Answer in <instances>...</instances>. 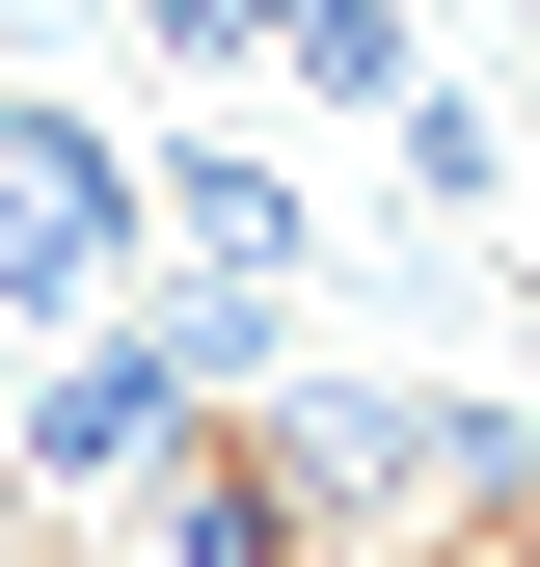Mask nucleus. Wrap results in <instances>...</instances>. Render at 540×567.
Masks as SVG:
<instances>
[{"mask_svg": "<svg viewBox=\"0 0 540 567\" xmlns=\"http://www.w3.org/2000/svg\"><path fill=\"white\" fill-rule=\"evenodd\" d=\"M513 270H540V163H513Z\"/></svg>", "mask_w": 540, "mask_h": 567, "instance_id": "4", "label": "nucleus"}, {"mask_svg": "<svg viewBox=\"0 0 540 567\" xmlns=\"http://www.w3.org/2000/svg\"><path fill=\"white\" fill-rule=\"evenodd\" d=\"M270 82L298 109H405V82H459V54H433V0H270Z\"/></svg>", "mask_w": 540, "mask_h": 567, "instance_id": "3", "label": "nucleus"}, {"mask_svg": "<svg viewBox=\"0 0 540 567\" xmlns=\"http://www.w3.org/2000/svg\"><path fill=\"white\" fill-rule=\"evenodd\" d=\"M135 270H163V163H135L82 82H28V324H108Z\"/></svg>", "mask_w": 540, "mask_h": 567, "instance_id": "1", "label": "nucleus"}, {"mask_svg": "<svg viewBox=\"0 0 540 567\" xmlns=\"http://www.w3.org/2000/svg\"><path fill=\"white\" fill-rule=\"evenodd\" d=\"M163 244L243 270V298H298V270H324V217H298V163H270V135H163Z\"/></svg>", "mask_w": 540, "mask_h": 567, "instance_id": "2", "label": "nucleus"}]
</instances>
